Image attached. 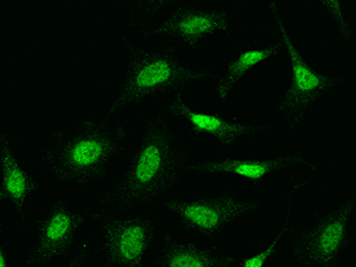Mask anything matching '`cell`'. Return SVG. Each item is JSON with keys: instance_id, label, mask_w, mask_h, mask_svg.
<instances>
[{"instance_id": "cell-8", "label": "cell", "mask_w": 356, "mask_h": 267, "mask_svg": "<svg viewBox=\"0 0 356 267\" xmlns=\"http://www.w3.org/2000/svg\"><path fill=\"white\" fill-rule=\"evenodd\" d=\"M86 222V211L63 200L50 203L42 213L29 251V265L47 267L73 251Z\"/></svg>"}, {"instance_id": "cell-3", "label": "cell", "mask_w": 356, "mask_h": 267, "mask_svg": "<svg viewBox=\"0 0 356 267\" xmlns=\"http://www.w3.org/2000/svg\"><path fill=\"white\" fill-rule=\"evenodd\" d=\"M211 76L209 69L170 49L134 47L125 57L122 83L104 106L102 118L111 119L154 97H181Z\"/></svg>"}, {"instance_id": "cell-4", "label": "cell", "mask_w": 356, "mask_h": 267, "mask_svg": "<svg viewBox=\"0 0 356 267\" xmlns=\"http://www.w3.org/2000/svg\"><path fill=\"white\" fill-rule=\"evenodd\" d=\"M268 8L271 10L278 40L288 51L290 61V82L278 104V115L286 131L293 132L300 129L314 107L340 87V82L317 72L309 65L292 41L280 4L270 1Z\"/></svg>"}, {"instance_id": "cell-17", "label": "cell", "mask_w": 356, "mask_h": 267, "mask_svg": "<svg viewBox=\"0 0 356 267\" xmlns=\"http://www.w3.org/2000/svg\"><path fill=\"white\" fill-rule=\"evenodd\" d=\"M289 232L290 227L285 225V227L278 232V234L275 235V239L266 247H264L263 250L255 252L254 254L247 257L246 259H241L239 267H266L267 263L273 258V255L280 250L284 239L288 236Z\"/></svg>"}, {"instance_id": "cell-15", "label": "cell", "mask_w": 356, "mask_h": 267, "mask_svg": "<svg viewBox=\"0 0 356 267\" xmlns=\"http://www.w3.org/2000/svg\"><path fill=\"white\" fill-rule=\"evenodd\" d=\"M169 5L170 3L166 1H124L120 6L129 23L134 28L140 29Z\"/></svg>"}, {"instance_id": "cell-7", "label": "cell", "mask_w": 356, "mask_h": 267, "mask_svg": "<svg viewBox=\"0 0 356 267\" xmlns=\"http://www.w3.org/2000/svg\"><path fill=\"white\" fill-rule=\"evenodd\" d=\"M154 223L143 215H106L94 267H149Z\"/></svg>"}, {"instance_id": "cell-6", "label": "cell", "mask_w": 356, "mask_h": 267, "mask_svg": "<svg viewBox=\"0 0 356 267\" xmlns=\"http://www.w3.org/2000/svg\"><path fill=\"white\" fill-rule=\"evenodd\" d=\"M162 203L182 226L209 240L219 239L235 222L264 209L261 200L227 193L196 197L169 196Z\"/></svg>"}, {"instance_id": "cell-14", "label": "cell", "mask_w": 356, "mask_h": 267, "mask_svg": "<svg viewBox=\"0 0 356 267\" xmlns=\"http://www.w3.org/2000/svg\"><path fill=\"white\" fill-rule=\"evenodd\" d=\"M283 50L284 47L280 40L261 44L248 45L241 49L239 53L233 56L220 79L215 89V102L226 104L236 86L243 81L247 74L258 65L280 56Z\"/></svg>"}, {"instance_id": "cell-2", "label": "cell", "mask_w": 356, "mask_h": 267, "mask_svg": "<svg viewBox=\"0 0 356 267\" xmlns=\"http://www.w3.org/2000/svg\"><path fill=\"white\" fill-rule=\"evenodd\" d=\"M129 137L130 129L122 120H77L54 132L42 151V164L60 186L93 188L112 174Z\"/></svg>"}, {"instance_id": "cell-12", "label": "cell", "mask_w": 356, "mask_h": 267, "mask_svg": "<svg viewBox=\"0 0 356 267\" xmlns=\"http://www.w3.org/2000/svg\"><path fill=\"white\" fill-rule=\"evenodd\" d=\"M241 259L215 247L200 246L166 233L154 250V267H239Z\"/></svg>"}, {"instance_id": "cell-16", "label": "cell", "mask_w": 356, "mask_h": 267, "mask_svg": "<svg viewBox=\"0 0 356 267\" xmlns=\"http://www.w3.org/2000/svg\"><path fill=\"white\" fill-rule=\"evenodd\" d=\"M324 13L332 21V25L346 41L355 42V25L353 23L346 5L336 0L322 1Z\"/></svg>"}, {"instance_id": "cell-19", "label": "cell", "mask_w": 356, "mask_h": 267, "mask_svg": "<svg viewBox=\"0 0 356 267\" xmlns=\"http://www.w3.org/2000/svg\"><path fill=\"white\" fill-rule=\"evenodd\" d=\"M0 267H10L8 254H6V250H5L4 229H3L1 221H0Z\"/></svg>"}, {"instance_id": "cell-13", "label": "cell", "mask_w": 356, "mask_h": 267, "mask_svg": "<svg viewBox=\"0 0 356 267\" xmlns=\"http://www.w3.org/2000/svg\"><path fill=\"white\" fill-rule=\"evenodd\" d=\"M37 193V181L25 170L8 136H0V203L24 221Z\"/></svg>"}, {"instance_id": "cell-18", "label": "cell", "mask_w": 356, "mask_h": 267, "mask_svg": "<svg viewBox=\"0 0 356 267\" xmlns=\"http://www.w3.org/2000/svg\"><path fill=\"white\" fill-rule=\"evenodd\" d=\"M94 253L88 243H81L70 252L65 267H93Z\"/></svg>"}, {"instance_id": "cell-11", "label": "cell", "mask_w": 356, "mask_h": 267, "mask_svg": "<svg viewBox=\"0 0 356 267\" xmlns=\"http://www.w3.org/2000/svg\"><path fill=\"white\" fill-rule=\"evenodd\" d=\"M303 161V150L286 149L271 157L243 158L235 156H215L194 163L191 171L202 178H243L252 182H259L265 178L300 165Z\"/></svg>"}, {"instance_id": "cell-10", "label": "cell", "mask_w": 356, "mask_h": 267, "mask_svg": "<svg viewBox=\"0 0 356 267\" xmlns=\"http://www.w3.org/2000/svg\"><path fill=\"white\" fill-rule=\"evenodd\" d=\"M165 111L186 124L195 134L211 138L223 147H229L243 140L258 139L268 132L265 122L238 120L203 112L188 105L181 97H170L166 102Z\"/></svg>"}, {"instance_id": "cell-5", "label": "cell", "mask_w": 356, "mask_h": 267, "mask_svg": "<svg viewBox=\"0 0 356 267\" xmlns=\"http://www.w3.org/2000/svg\"><path fill=\"white\" fill-rule=\"evenodd\" d=\"M355 208V197L349 195L303 228L292 245L296 267H343Z\"/></svg>"}, {"instance_id": "cell-9", "label": "cell", "mask_w": 356, "mask_h": 267, "mask_svg": "<svg viewBox=\"0 0 356 267\" xmlns=\"http://www.w3.org/2000/svg\"><path fill=\"white\" fill-rule=\"evenodd\" d=\"M235 29L231 13L213 5L182 3L154 26L156 36L169 38L186 49L214 35H231Z\"/></svg>"}, {"instance_id": "cell-1", "label": "cell", "mask_w": 356, "mask_h": 267, "mask_svg": "<svg viewBox=\"0 0 356 267\" xmlns=\"http://www.w3.org/2000/svg\"><path fill=\"white\" fill-rule=\"evenodd\" d=\"M186 143L169 113L156 111L146 118L137 146L122 176L100 199L105 215L130 214L163 202L191 172Z\"/></svg>"}]
</instances>
